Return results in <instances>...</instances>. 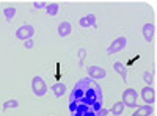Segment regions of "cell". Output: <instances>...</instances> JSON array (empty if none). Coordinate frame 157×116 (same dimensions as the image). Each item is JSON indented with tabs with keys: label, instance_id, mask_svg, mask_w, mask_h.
I'll list each match as a JSON object with an SVG mask.
<instances>
[{
	"label": "cell",
	"instance_id": "22",
	"mask_svg": "<svg viewBox=\"0 0 157 116\" xmlns=\"http://www.w3.org/2000/svg\"><path fill=\"white\" fill-rule=\"evenodd\" d=\"M107 114H109V108H102V110L99 111L98 116H107Z\"/></svg>",
	"mask_w": 157,
	"mask_h": 116
},
{
	"label": "cell",
	"instance_id": "4",
	"mask_svg": "<svg viewBox=\"0 0 157 116\" xmlns=\"http://www.w3.org/2000/svg\"><path fill=\"white\" fill-rule=\"evenodd\" d=\"M35 35V27L32 24H24L16 30V38L19 41H27V39H32Z\"/></svg>",
	"mask_w": 157,
	"mask_h": 116
},
{
	"label": "cell",
	"instance_id": "10",
	"mask_svg": "<svg viewBox=\"0 0 157 116\" xmlns=\"http://www.w3.org/2000/svg\"><path fill=\"white\" fill-rule=\"evenodd\" d=\"M71 33H72V25H71V22L64 21V22H61V24L58 25V36L66 38V36H69Z\"/></svg>",
	"mask_w": 157,
	"mask_h": 116
},
{
	"label": "cell",
	"instance_id": "14",
	"mask_svg": "<svg viewBox=\"0 0 157 116\" xmlns=\"http://www.w3.org/2000/svg\"><path fill=\"white\" fill-rule=\"evenodd\" d=\"M50 91L55 94V97H63L64 93H66V85L61 83V82H58V83H55L54 86L50 88Z\"/></svg>",
	"mask_w": 157,
	"mask_h": 116
},
{
	"label": "cell",
	"instance_id": "20",
	"mask_svg": "<svg viewBox=\"0 0 157 116\" xmlns=\"http://www.w3.org/2000/svg\"><path fill=\"white\" fill-rule=\"evenodd\" d=\"M24 47H25V49H33V47H35V41H33V39L24 41Z\"/></svg>",
	"mask_w": 157,
	"mask_h": 116
},
{
	"label": "cell",
	"instance_id": "15",
	"mask_svg": "<svg viewBox=\"0 0 157 116\" xmlns=\"http://www.w3.org/2000/svg\"><path fill=\"white\" fill-rule=\"evenodd\" d=\"M19 108V100L17 99H10L6 102H3L2 110L3 111H11V110H17Z\"/></svg>",
	"mask_w": 157,
	"mask_h": 116
},
{
	"label": "cell",
	"instance_id": "17",
	"mask_svg": "<svg viewBox=\"0 0 157 116\" xmlns=\"http://www.w3.org/2000/svg\"><path fill=\"white\" fill-rule=\"evenodd\" d=\"M3 16H5L6 21H13V19H14V16H16V8L14 6H6L3 9Z\"/></svg>",
	"mask_w": 157,
	"mask_h": 116
},
{
	"label": "cell",
	"instance_id": "19",
	"mask_svg": "<svg viewBox=\"0 0 157 116\" xmlns=\"http://www.w3.org/2000/svg\"><path fill=\"white\" fill-rule=\"evenodd\" d=\"M49 5V2H33V9H46V6Z\"/></svg>",
	"mask_w": 157,
	"mask_h": 116
},
{
	"label": "cell",
	"instance_id": "13",
	"mask_svg": "<svg viewBox=\"0 0 157 116\" xmlns=\"http://www.w3.org/2000/svg\"><path fill=\"white\" fill-rule=\"evenodd\" d=\"M124 108H126V105L123 104V100H120V102H115V104L109 108V113H112L113 116H121Z\"/></svg>",
	"mask_w": 157,
	"mask_h": 116
},
{
	"label": "cell",
	"instance_id": "21",
	"mask_svg": "<svg viewBox=\"0 0 157 116\" xmlns=\"http://www.w3.org/2000/svg\"><path fill=\"white\" fill-rule=\"evenodd\" d=\"M85 49H78V57H80V61H83V58H85Z\"/></svg>",
	"mask_w": 157,
	"mask_h": 116
},
{
	"label": "cell",
	"instance_id": "6",
	"mask_svg": "<svg viewBox=\"0 0 157 116\" xmlns=\"http://www.w3.org/2000/svg\"><path fill=\"white\" fill-rule=\"evenodd\" d=\"M140 96H141L143 100H145L146 105H151V107H152V105L155 104V91H154L152 86H145V88H141Z\"/></svg>",
	"mask_w": 157,
	"mask_h": 116
},
{
	"label": "cell",
	"instance_id": "12",
	"mask_svg": "<svg viewBox=\"0 0 157 116\" xmlns=\"http://www.w3.org/2000/svg\"><path fill=\"white\" fill-rule=\"evenodd\" d=\"M113 69H115V72H118V74L121 75V79L124 82H127V69H126V66H124L121 61H115L113 63Z\"/></svg>",
	"mask_w": 157,
	"mask_h": 116
},
{
	"label": "cell",
	"instance_id": "8",
	"mask_svg": "<svg viewBox=\"0 0 157 116\" xmlns=\"http://www.w3.org/2000/svg\"><path fill=\"white\" fill-rule=\"evenodd\" d=\"M141 32H143V38H145L146 43L154 41V36H155V25L154 24H145Z\"/></svg>",
	"mask_w": 157,
	"mask_h": 116
},
{
	"label": "cell",
	"instance_id": "16",
	"mask_svg": "<svg viewBox=\"0 0 157 116\" xmlns=\"http://www.w3.org/2000/svg\"><path fill=\"white\" fill-rule=\"evenodd\" d=\"M58 9H60V3H57V2H52L46 6V13L49 16H55L58 13Z\"/></svg>",
	"mask_w": 157,
	"mask_h": 116
},
{
	"label": "cell",
	"instance_id": "9",
	"mask_svg": "<svg viewBox=\"0 0 157 116\" xmlns=\"http://www.w3.org/2000/svg\"><path fill=\"white\" fill-rule=\"evenodd\" d=\"M96 14H86L83 17H80V21H78V25H80L82 28H90V27H96Z\"/></svg>",
	"mask_w": 157,
	"mask_h": 116
},
{
	"label": "cell",
	"instance_id": "3",
	"mask_svg": "<svg viewBox=\"0 0 157 116\" xmlns=\"http://www.w3.org/2000/svg\"><path fill=\"white\" fill-rule=\"evenodd\" d=\"M32 89H33V94L36 97H43V96L47 94V85H46V82L39 75H35L33 77V80H32Z\"/></svg>",
	"mask_w": 157,
	"mask_h": 116
},
{
	"label": "cell",
	"instance_id": "5",
	"mask_svg": "<svg viewBox=\"0 0 157 116\" xmlns=\"http://www.w3.org/2000/svg\"><path fill=\"white\" fill-rule=\"evenodd\" d=\"M127 38L126 36H118L116 39H113V43L109 46V49H107V54L109 55H112V54H118V52H121L123 49H126V46H127Z\"/></svg>",
	"mask_w": 157,
	"mask_h": 116
},
{
	"label": "cell",
	"instance_id": "11",
	"mask_svg": "<svg viewBox=\"0 0 157 116\" xmlns=\"http://www.w3.org/2000/svg\"><path fill=\"white\" fill-rule=\"evenodd\" d=\"M152 113H154V108L151 105H141L132 113V116H151Z\"/></svg>",
	"mask_w": 157,
	"mask_h": 116
},
{
	"label": "cell",
	"instance_id": "2",
	"mask_svg": "<svg viewBox=\"0 0 157 116\" xmlns=\"http://www.w3.org/2000/svg\"><path fill=\"white\" fill-rule=\"evenodd\" d=\"M138 91L134 88H126V91L123 93V104L130 107V108H137L138 107Z\"/></svg>",
	"mask_w": 157,
	"mask_h": 116
},
{
	"label": "cell",
	"instance_id": "1",
	"mask_svg": "<svg viewBox=\"0 0 157 116\" xmlns=\"http://www.w3.org/2000/svg\"><path fill=\"white\" fill-rule=\"evenodd\" d=\"M69 104H83L91 107L98 114L104 108V96L102 88L96 83V80L85 77L77 82L72 93L69 96Z\"/></svg>",
	"mask_w": 157,
	"mask_h": 116
},
{
	"label": "cell",
	"instance_id": "7",
	"mask_svg": "<svg viewBox=\"0 0 157 116\" xmlns=\"http://www.w3.org/2000/svg\"><path fill=\"white\" fill-rule=\"evenodd\" d=\"M88 77L93 80H102L107 77V71L101 66H90L88 68Z\"/></svg>",
	"mask_w": 157,
	"mask_h": 116
},
{
	"label": "cell",
	"instance_id": "18",
	"mask_svg": "<svg viewBox=\"0 0 157 116\" xmlns=\"http://www.w3.org/2000/svg\"><path fill=\"white\" fill-rule=\"evenodd\" d=\"M143 80L148 83L146 86H151L152 82H154V74H152L151 71H145V72H143Z\"/></svg>",
	"mask_w": 157,
	"mask_h": 116
}]
</instances>
